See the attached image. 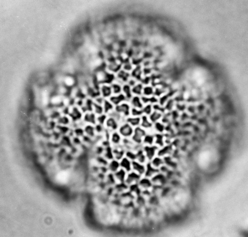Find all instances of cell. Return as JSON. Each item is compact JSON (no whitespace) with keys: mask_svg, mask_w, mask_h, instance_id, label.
I'll list each match as a JSON object with an SVG mask.
<instances>
[{"mask_svg":"<svg viewBox=\"0 0 248 237\" xmlns=\"http://www.w3.org/2000/svg\"><path fill=\"white\" fill-rule=\"evenodd\" d=\"M134 128L128 123L125 122L120 125L117 132L124 138H131L134 133Z\"/></svg>","mask_w":248,"mask_h":237,"instance_id":"obj_1","label":"cell"},{"mask_svg":"<svg viewBox=\"0 0 248 237\" xmlns=\"http://www.w3.org/2000/svg\"><path fill=\"white\" fill-rule=\"evenodd\" d=\"M131 108L132 107L129 102L125 101L115 106L114 110L126 118L131 115Z\"/></svg>","mask_w":248,"mask_h":237,"instance_id":"obj_2","label":"cell"},{"mask_svg":"<svg viewBox=\"0 0 248 237\" xmlns=\"http://www.w3.org/2000/svg\"><path fill=\"white\" fill-rule=\"evenodd\" d=\"M147 131L142 128L140 126L134 127V133L131 139L136 144H140L143 142V139L146 135Z\"/></svg>","mask_w":248,"mask_h":237,"instance_id":"obj_3","label":"cell"},{"mask_svg":"<svg viewBox=\"0 0 248 237\" xmlns=\"http://www.w3.org/2000/svg\"><path fill=\"white\" fill-rule=\"evenodd\" d=\"M120 124L117 120L111 117L108 116L106 121L105 124L106 128L111 132L117 131Z\"/></svg>","mask_w":248,"mask_h":237,"instance_id":"obj_4","label":"cell"},{"mask_svg":"<svg viewBox=\"0 0 248 237\" xmlns=\"http://www.w3.org/2000/svg\"><path fill=\"white\" fill-rule=\"evenodd\" d=\"M97 115L93 112H86L83 115L82 120L87 124L95 125L97 124Z\"/></svg>","mask_w":248,"mask_h":237,"instance_id":"obj_5","label":"cell"},{"mask_svg":"<svg viewBox=\"0 0 248 237\" xmlns=\"http://www.w3.org/2000/svg\"><path fill=\"white\" fill-rule=\"evenodd\" d=\"M130 74L124 70H121L117 74V82L120 84H126L130 79Z\"/></svg>","mask_w":248,"mask_h":237,"instance_id":"obj_6","label":"cell"},{"mask_svg":"<svg viewBox=\"0 0 248 237\" xmlns=\"http://www.w3.org/2000/svg\"><path fill=\"white\" fill-rule=\"evenodd\" d=\"M100 94L105 99H109L113 94L111 85L103 84L100 89Z\"/></svg>","mask_w":248,"mask_h":237,"instance_id":"obj_7","label":"cell"},{"mask_svg":"<svg viewBox=\"0 0 248 237\" xmlns=\"http://www.w3.org/2000/svg\"><path fill=\"white\" fill-rule=\"evenodd\" d=\"M108 99L115 106L118 105L125 101H128L122 93L119 94L112 95Z\"/></svg>","mask_w":248,"mask_h":237,"instance_id":"obj_8","label":"cell"},{"mask_svg":"<svg viewBox=\"0 0 248 237\" xmlns=\"http://www.w3.org/2000/svg\"><path fill=\"white\" fill-rule=\"evenodd\" d=\"M128 102L132 108H134L142 109L144 106L143 103L142 102L141 97L138 96H134Z\"/></svg>","mask_w":248,"mask_h":237,"instance_id":"obj_9","label":"cell"},{"mask_svg":"<svg viewBox=\"0 0 248 237\" xmlns=\"http://www.w3.org/2000/svg\"><path fill=\"white\" fill-rule=\"evenodd\" d=\"M140 126L147 131V130H150L153 129V124L149 120L148 116L144 115L141 116Z\"/></svg>","mask_w":248,"mask_h":237,"instance_id":"obj_10","label":"cell"},{"mask_svg":"<svg viewBox=\"0 0 248 237\" xmlns=\"http://www.w3.org/2000/svg\"><path fill=\"white\" fill-rule=\"evenodd\" d=\"M125 121L134 128L136 127L140 126L141 117H134V116H129L125 118Z\"/></svg>","mask_w":248,"mask_h":237,"instance_id":"obj_11","label":"cell"},{"mask_svg":"<svg viewBox=\"0 0 248 237\" xmlns=\"http://www.w3.org/2000/svg\"><path fill=\"white\" fill-rule=\"evenodd\" d=\"M122 92L127 99L128 101H129L131 98L133 97L132 87L127 83L124 84L123 86L122 87Z\"/></svg>","mask_w":248,"mask_h":237,"instance_id":"obj_12","label":"cell"},{"mask_svg":"<svg viewBox=\"0 0 248 237\" xmlns=\"http://www.w3.org/2000/svg\"><path fill=\"white\" fill-rule=\"evenodd\" d=\"M104 113L108 115L114 109L115 106L109 101V99H105L103 105Z\"/></svg>","mask_w":248,"mask_h":237,"instance_id":"obj_13","label":"cell"},{"mask_svg":"<svg viewBox=\"0 0 248 237\" xmlns=\"http://www.w3.org/2000/svg\"><path fill=\"white\" fill-rule=\"evenodd\" d=\"M156 146H146L144 147V151L146 157L149 160L153 159L157 150Z\"/></svg>","mask_w":248,"mask_h":237,"instance_id":"obj_14","label":"cell"},{"mask_svg":"<svg viewBox=\"0 0 248 237\" xmlns=\"http://www.w3.org/2000/svg\"><path fill=\"white\" fill-rule=\"evenodd\" d=\"M163 114L157 111H153V113L148 116L149 120L153 124L156 122H159L162 118Z\"/></svg>","mask_w":248,"mask_h":237,"instance_id":"obj_15","label":"cell"},{"mask_svg":"<svg viewBox=\"0 0 248 237\" xmlns=\"http://www.w3.org/2000/svg\"><path fill=\"white\" fill-rule=\"evenodd\" d=\"M122 136L117 131L112 132L110 135V140L113 144L114 145L119 144L122 142Z\"/></svg>","mask_w":248,"mask_h":237,"instance_id":"obj_16","label":"cell"},{"mask_svg":"<svg viewBox=\"0 0 248 237\" xmlns=\"http://www.w3.org/2000/svg\"><path fill=\"white\" fill-rule=\"evenodd\" d=\"M83 129L85 133L89 137H93L96 133L95 125L91 124L85 125Z\"/></svg>","mask_w":248,"mask_h":237,"instance_id":"obj_17","label":"cell"},{"mask_svg":"<svg viewBox=\"0 0 248 237\" xmlns=\"http://www.w3.org/2000/svg\"><path fill=\"white\" fill-rule=\"evenodd\" d=\"M143 89V87L142 83H137L132 87V94L135 96H139L142 94Z\"/></svg>","mask_w":248,"mask_h":237,"instance_id":"obj_18","label":"cell"},{"mask_svg":"<svg viewBox=\"0 0 248 237\" xmlns=\"http://www.w3.org/2000/svg\"><path fill=\"white\" fill-rule=\"evenodd\" d=\"M113 152L114 158L117 161L123 158L124 155H125V151L122 147L113 149Z\"/></svg>","mask_w":248,"mask_h":237,"instance_id":"obj_19","label":"cell"},{"mask_svg":"<svg viewBox=\"0 0 248 237\" xmlns=\"http://www.w3.org/2000/svg\"><path fill=\"white\" fill-rule=\"evenodd\" d=\"M114 95H117L121 94L122 92V87L121 84L118 82H114L111 85Z\"/></svg>","mask_w":248,"mask_h":237,"instance_id":"obj_20","label":"cell"},{"mask_svg":"<svg viewBox=\"0 0 248 237\" xmlns=\"http://www.w3.org/2000/svg\"><path fill=\"white\" fill-rule=\"evenodd\" d=\"M142 102L143 103L144 105H153L156 104L158 102V100L156 97H141Z\"/></svg>","mask_w":248,"mask_h":237,"instance_id":"obj_21","label":"cell"},{"mask_svg":"<svg viewBox=\"0 0 248 237\" xmlns=\"http://www.w3.org/2000/svg\"><path fill=\"white\" fill-rule=\"evenodd\" d=\"M93 112L97 116L103 114L104 110L103 105H99L94 101L93 105Z\"/></svg>","mask_w":248,"mask_h":237,"instance_id":"obj_22","label":"cell"},{"mask_svg":"<svg viewBox=\"0 0 248 237\" xmlns=\"http://www.w3.org/2000/svg\"><path fill=\"white\" fill-rule=\"evenodd\" d=\"M142 72L141 69L140 67H137L135 69H134L131 73V76H132V78H134L136 80H141L142 79Z\"/></svg>","mask_w":248,"mask_h":237,"instance_id":"obj_23","label":"cell"},{"mask_svg":"<svg viewBox=\"0 0 248 237\" xmlns=\"http://www.w3.org/2000/svg\"><path fill=\"white\" fill-rule=\"evenodd\" d=\"M132 165L135 170L136 171L140 173H142L145 171V167L142 165L140 164L138 162L132 161Z\"/></svg>","mask_w":248,"mask_h":237,"instance_id":"obj_24","label":"cell"},{"mask_svg":"<svg viewBox=\"0 0 248 237\" xmlns=\"http://www.w3.org/2000/svg\"><path fill=\"white\" fill-rule=\"evenodd\" d=\"M120 165L127 170L130 171L131 170L132 162H130L128 158H124L121 161Z\"/></svg>","mask_w":248,"mask_h":237,"instance_id":"obj_25","label":"cell"},{"mask_svg":"<svg viewBox=\"0 0 248 237\" xmlns=\"http://www.w3.org/2000/svg\"><path fill=\"white\" fill-rule=\"evenodd\" d=\"M154 124V125L153 126V128L158 133H162L165 130V126L162 122L159 121Z\"/></svg>","mask_w":248,"mask_h":237,"instance_id":"obj_26","label":"cell"},{"mask_svg":"<svg viewBox=\"0 0 248 237\" xmlns=\"http://www.w3.org/2000/svg\"><path fill=\"white\" fill-rule=\"evenodd\" d=\"M143 113L144 115H145L149 116L153 111V105H150V104H147V105H145L144 106L142 109Z\"/></svg>","mask_w":248,"mask_h":237,"instance_id":"obj_27","label":"cell"},{"mask_svg":"<svg viewBox=\"0 0 248 237\" xmlns=\"http://www.w3.org/2000/svg\"><path fill=\"white\" fill-rule=\"evenodd\" d=\"M108 118L107 115L106 114H103L99 116H97V124L105 126V123Z\"/></svg>","mask_w":248,"mask_h":237,"instance_id":"obj_28","label":"cell"},{"mask_svg":"<svg viewBox=\"0 0 248 237\" xmlns=\"http://www.w3.org/2000/svg\"><path fill=\"white\" fill-rule=\"evenodd\" d=\"M144 115L143 113L142 109L132 108L131 110V115L130 116L134 117H141Z\"/></svg>","mask_w":248,"mask_h":237,"instance_id":"obj_29","label":"cell"},{"mask_svg":"<svg viewBox=\"0 0 248 237\" xmlns=\"http://www.w3.org/2000/svg\"><path fill=\"white\" fill-rule=\"evenodd\" d=\"M136 159L137 162L140 163L144 162L146 160V156L144 154L143 151L142 150H138L137 153L136 154Z\"/></svg>","mask_w":248,"mask_h":237,"instance_id":"obj_30","label":"cell"},{"mask_svg":"<svg viewBox=\"0 0 248 237\" xmlns=\"http://www.w3.org/2000/svg\"><path fill=\"white\" fill-rule=\"evenodd\" d=\"M105 158L110 160H112L114 158L113 149H112L110 146H108L106 148Z\"/></svg>","mask_w":248,"mask_h":237,"instance_id":"obj_31","label":"cell"},{"mask_svg":"<svg viewBox=\"0 0 248 237\" xmlns=\"http://www.w3.org/2000/svg\"><path fill=\"white\" fill-rule=\"evenodd\" d=\"M154 137L152 135L147 134L144 137L143 141L144 143L146 144H148L149 145H152L154 141Z\"/></svg>","mask_w":248,"mask_h":237,"instance_id":"obj_32","label":"cell"},{"mask_svg":"<svg viewBox=\"0 0 248 237\" xmlns=\"http://www.w3.org/2000/svg\"><path fill=\"white\" fill-rule=\"evenodd\" d=\"M119 165H120V164L118 162L117 160H112L110 162L109 168L110 170L112 171H115L117 170V168L119 167Z\"/></svg>","mask_w":248,"mask_h":237,"instance_id":"obj_33","label":"cell"},{"mask_svg":"<svg viewBox=\"0 0 248 237\" xmlns=\"http://www.w3.org/2000/svg\"><path fill=\"white\" fill-rule=\"evenodd\" d=\"M153 111H157V112H160V113H162V114L164 113L166 111L165 108L164 107H163V106L157 104L153 105Z\"/></svg>","mask_w":248,"mask_h":237,"instance_id":"obj_34","label":"cell"},{"mask_svg":"<svg viewBox=\"0 0 248 237\" xmlns=\"http://www.w3.org/2000/svg\"><path fill=\"white\" fill-rule=\"evenodd\" d=\"M155 137L156 138V143L157 144H159L160 146H162L164 145L163 135L161 133H157L156 134Z\"/></svg>","mask_w":248,"mask_h":237,"instance_id":"obj_35","label":"cell"},{"mask_svg":"<svg viewBox=\"0 0 248 237\" xmlns=\"http://www.w3.org/2000/svg\"><path fill=\"white\" fill-rule=\"evenodd\" d=\"M153 94V88L151 87L146 86L143 89L142 94L145 97L149 96Z\"/></svg>","mask_w":248,"mask_h":237,"instance_id":"obj_36","label":"cell"},{"mask_svg":"<svg viewBox=\"0 0 248 237\" xmlns=\"http://www.w3.org/2000/svg\"><path fill=\"white\" fill-rule=\"evenodd\" d=\"M171 150H172V147L171 146H166L162 150L159 151V152H158V155L161 156L165 155L166 154H168L171 151Z\"/></svg>","mask_w":248,"mask_h":237,"instance_id":"obj_37","label":"cell"},{"mask_svg":"<svg viewBox=\"0 0 248 237\" xmlns=\"http://www.w3.org/2000/svg\"><path fill=\"white\" fill-rule=\"evenodd\" d=\"M131 151H128L126 153L127 158L131 159L132 161H134L136 159V154L134 153Z\"/></svg>","mask_w":248,"mask_h":237,"instance_id":"obj_38","label":"cell"},{"mask_svg":"<svg viewBox=\"0 0 248 237\" xmlns=\"http://www.w3.org/2000/svg\"><path fill=\"white\" fill-rule=\"evenodd\" d=\"M163 163L162 160L161 158H156L153 160L152 164L156 167H158Z\"/></svg>","mask_w":248,"mask_h":237,"instance_id":"obj_39","label":"cell"},{"mask_svg":"<svg viewBox=\"0 0 248 237\" xmlns=\"http://www.w3.org/2000/svg\"><path fill=\"white\" fill-rule=\"evenodd\" d=\"M147 175H151V174H153L154 173H155L156 171H157V170H156V169H154V168H153L151 166V164H147Z\"/></svg>","mask_w":248,"mask_h":237,"instance_id":"obj_40","label":"cell"},{"mask_svg":"<svg viewBox=\"0 0 248 237\" xmlns=\"http://www.w3.org/2000/svg\"><path fill=\"white\" fill-rule=\"evenodd\" d=\"M129 175H130V176L128 177V179L127 180L128 182H131L133 181H135V180L138 179V176H137V175L135 174V173H133Z\"/></svg>","mask_w":248,"mask_h":237,"instance_id":"obj_41","label":"cell"},{"mask_svg":"<svg viewBox=\"0 0 248 237\" xmlns=\"http://www.w3.org/2000/svg\"><path fill=\"white\" fill-rule=\"evenodd\" d=\"M117 177L120 179V180H123L124 178V175H125V172H124L123 170H122L116 173Z\"/></svg>","mask_w":248,"mask_h":237,"instance_id":"obj_42","label":"cell"},{"mask_svg":"<svg viewBox=\"0 0 248 237\" xmlns=\"http://www.w3.org/2000/svg\"><path fill=\"white\" fill-rule=\"evenodd\" d=\"M65 82H66V84L68 86H71L72 84H73L74 80H73L71 78H67L65 80Z\"/></svg>","mask_w":248,"mask_h":237,"instance_id":"obj_43","label":"cell"},{"mask_svg":"<svg viewBox=\"0 0 248 237\" xmlns=\"http://www.w3.org/2000/svg\"><path fill=\"white\" fill-rule=\"evenodd\" d=\"M141 183L145 187H148L150 185V182L148 181L147 180H144L142 181Z\"/></svg>","mask_w":248,"mask_h":237,"instance_id":"obj_44","label":"cell"}]
</instances>
